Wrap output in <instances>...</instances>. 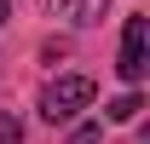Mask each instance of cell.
I'll return each instance as SVG.
<instances>
[{"label":"cell","instance_id":"cell-1","mask_svg":"<svg viewBox=\"0 0 150 144\" xmlns=\"http://www.w3.org/2000/svg\"><path fill=\"white\" fill-rule=\"evenodd\" d=\"M93 98H98V81H93V75H58L52 87L40 92V115H46L52 127L58 121H75Z\"/></svg>","mask_w":150,"mask_h":144},{"label":"cell","instance_id":"cell-2","mask_svg":"<svg viewBox=\"0 0 150 144\" xmlns=\"http://www.w3.org/2000/svg\"><path fill=\"white\" fill-rule=\"evenodd\" d=\"M144 46H150V23H144V18H127V23H121V58H115V69H121L127 87H139L144 69H150Z\"/></svg>","mask_w":150,"mask_h":144},{"label":"cell","instance_id":"cell-3","mask_svg":"<svg viewBox=\"0 0 150 144\" xmlns=\"http://www.w3.org/2000/svg\"><path fill=\"white\" fill-rule=\"evenodd\" d=\"M104 12H110V0H69L75 23H104Z\"/></svg>","mask_w":150,"mask_h":144},{"label":"cell","instance_id":"cell-4","mask_svg":"<svg viewBox=\"0 0 150 144\" xmlns=\"http://www.w3.org/2000/svg\"><path fill=\"white\" fill-rule=\"evenodd\" d=\"M139 109H144V98H139V92H121L104 115H110V121H139Z\"/></svg>","mask_w":150,"mask_h":144},{"label":"cell","instance_id":"cell-5","mask_svg":"<svg viewBox=\"0 0 150 144\" xmlns=\"http://www.w3.org/2000/svg\"><path fill=\"white\" fill-rule=\"evenodd\" d=\"M0 144H23V121L6 115V109H0Z\"/></svg>","mask_w":150,"mask_h":144},{"label":"cell","instance_id":"cell-6","mask_svg":"<svg viewBox=\"0 0 150 144\" xmlns=\"http://www.w3.org/2000/svg\"><path fill=\"white\" fill-rule=\"evenodd\" d=\"M69 144H104V121H87V127H75Z\"/></svg>","mask_w":150,"mask_h":144},{"label":"cell","instance_id":"cell-7","mask_svg":"<svg viewBox=\"0 0 150 144\" xmlns=\"http://www.w3.org/2000/svg\"><path fill=\"white\" fill-rule=\"evenodd\" d=\"M40 6H46V12H69V0H40Z\"/></svg>","mask_w":150,"mask_h":144},{"label":"cell","instance_id":"cell-8","mask_svg":"<svg viewBox=\"0 0 150 144\" xmlns=\"http://www.w3.org/2000/svg\"><path fill=\"white\" fill-rule=\"evenodd\" d=\"M0 23H6V0H0Z\"/></svg>","mask_w":150,"mask_h":144}]
</instances>
